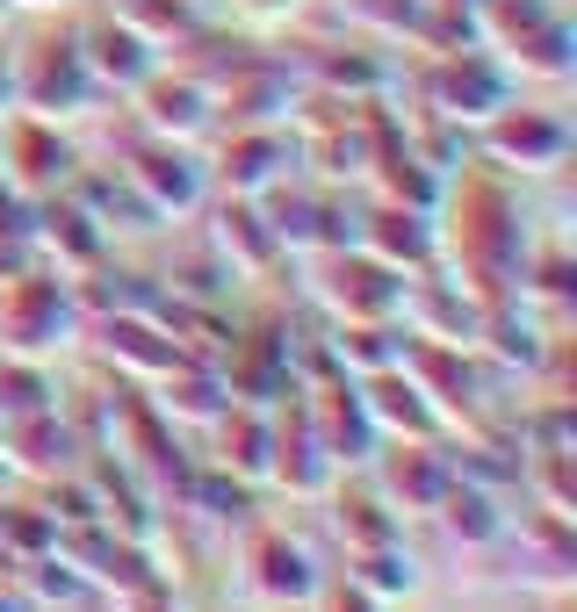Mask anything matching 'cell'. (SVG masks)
I'll use <instances>...</instances> for the list:
<instances>
[{
  "label": "cell",
  "mask_w": 577,
  "mask_h": 612,
  "mask_svg": "<svg viewBox=\"0 0 577 612\" xmlns=\"http://www.w3.org/2000/svg\"><path fill=\"white\" fill-rule=\"evenodd\" d=\"M80 58H87V72H95V87L101 95H138V87L159 72V51L138 37V29L124 22V14H95V22H80Z\"/></svg>",
  "instance_id": "cell-19"
},
{
  "label": "cell",
  "mask_w": 577,
  "mask_h": 612,
  "mask_svg": "<svg viewBox=\"0 0 577 612\" xmlns=\"http://www.w3.org/2000/svg\"><path fill=\"white\" fill-rule=\"evenodd\" d=\"M209 253L232 267V282H267L288 259L253 195H217V209H209Z\"/></svg>",
  "instance_id": "cell-13"
},
{
  "label": "cell",
  "mask_w": 577,
  "mask_h": 612,
  "mask_svg": "<svg viewBox=\"0 0 577 612\" xmlns=\"http://www.w3.org/2000/svg\"><path fill=\"white\" fill-rule=\"evenodd\" d=\"M58 547V519L43 512L37 497H14L0 504V562H37Z\"/></svg>",
  "instance_id": "cell-35"
},
{
  "label": "cell",
  "mask_w": 577,
  "mask_h": 612,
  "mask_svg": "<svg viewBox=\"0 0 577 612\" xmlns=\"http://www.w3.org/2000/svg\"><path fill=\"white\" fill-rule=\"evenodd\" d=\"M224 404H232V396H224V375H217V367L180 361V367H166V375H159V404H151V411H159L166 425H209Z\"/></svg>",
  "instance_id": "cell-30"
},
{
  "label": "cell",
  "mask_w": 577,
  "mask_h": 612,
  "mask_svg": "<svg viewBox=\"0 0 577 612\" xmlns=\"http://www.w3.org/2000/svg\"><path fill=\"white\" fill-rule=\"evenodd\" d=\"M116 14L138 29L151 51H174L180 37H195V0H124Z\"/></svg>",
  "instance_id": "cell-37"
},
{
  "label": "cell",
  "mask_w": 577,
  "mask_h": 612,
  "mask_svg": "<svg viewBox=\"0 0 577 612\" xmlns=\"http://www.w3.org/2000/svg\"><path fill=\"white\" fill-rule=\"evenodd\" d=\"M217 433V468L238 483H267V411L261 404H224L209 418Z\"/></svg>",
  "instance_id": "cell-29"
},
{
  "label": "cell",
  "mask_w": 577,
  "mask_h": 612,
  "mask_svg": "<svg viewBox=\"0 0 577 612\" xmlns=\"http://www.w3.org/2000/svg\"><path fill=\"white\" fill-rule=\"evenodd\" d=\"M570 22L564 14H549V22L541 29H527L520 43H506V51H498V66L506 72H527V80H570L577 72V51H570Z\"/></svg>",
  "instance_id": "cell-33"
},
{
  "label": "cell",
  "mask_w": 577,
  "mask_h": 612,
  "mask_svg": "<svg viewBox=\"0 0 577 612\" xmlns=\"http://www.w3.org/2000/svg\"><path fill=\"white\" fill-rule=\"evenodd\" d=\"M72 303H80V325H95V317H138L159 303V288L145 282V274H130V267H87L80 282H72Z\"/></svg>",
  "instance_id": "cell-31"
},
{
  "label": "cell",
  "mask_w": 577,
  "mask_h": 612,
  "mask_svg": "<svg viewBox=\"0 0 577 612\" xmlns=\"http://www.w3.org/2000/svg\"><path fill=\"white\" fill-rule=\"evenodd\" d=\"M296 396H303V418H311L325 462L332 468H369V454L383 447V433H375V418H369V404H361L354 375L311 382V389H296Z\"/></svg>",
  "instance_id": "cell-11"
},
{
  "label": "cell",
  "mask_w": 577,
  "mask_h": 612,
  "mask_svg": "<svg viewBox=\"0 0 577 612\" xmlns=\"http://www.w3.org/2000/svg\"><path fill=\"white\" fill-rule=\"evenodd\" d=\"M332 476H340V468L325 462L311 418H303V396L288 389L282 404H267V483L288 490V497H325Z\"/></svg>",
  "instance_id": "cell-12"
},
{
  "label": "cell",
  "mask_w": 577,
  "mask_h": 612,
  "mask_svg": "<svg viewBox=\"0 0 577 612\" xmlns=\"http://www.w3.org/2000/svg\"><path fill=\"white\" fill-rule=\"evenodd\" d=\"M80 339V303L72 282L51 267H29L14 282H0V361H51Z\"/></svg>",
  "instance_id": "cell-2"
},
{
  "label": "cell",
  "mask_w": 577,
  "mask_h": 612,
  "mask_svg": "<svg viewBox=\"0 0 577 612\" xmlns=\"http://www.w3.org/2000/svg\"><path fill=\"white\" fill-rule=\"evenodd\" d=\"M419 116L454 122V130H483L498 109L512 101V72L498 66L483 43H462V51H427V66L412 72Z\"/></svg>",
  "instance_id": "cell-3"
},
{
  "label": "cell",
  "mask_w": 577,
  "mask_h": 612,
  "mask_svg": "<svg viewBox=\"0 0 577 612\" xmlns=\"http://www.w3.org/2000/svg\"><path fill=\"white\" fill-rule=\"evenodd\" d=\"M433 519L448 526V541H462V547H498L512 533V519L498 512V490L477 483V476H454L448 490H440Z\"/></svg>",
  "instance_id": "cell-26"
},
{
  "label": "cell",
  "mask_w": 577,
  "mask_h": 612,
  "mask_svg": "<svg viewBox=\"0 0 577 612\" xmlns=\"http://www.w3.org/2000/svg\"><path fill=\"white\" fill-rule=\"evenodd\" d=\"M246 584H253V599H267V605H311L325 576L311 570V555H303L282 526H253L246 533Z\"/></svg>",
  "instance_id": "cell-20"
},
{
  "label": "cell",
  "mask_w": 577,
  "mask_h": 612,
  "mask_svg": "<svg viewBox=\"0 0 577 612\" xmlns=\"http://www.w3.org/2000/svg\"><path fill=\"white\" fill-rule=\"evenodd\" d=\"M354 245H361L369 259H383L390 274H427L433 259H440L433 217H419V209H398V203L354 209Z\"/></svg>",
  "instance_id": "cell-18"
},
{
  "label": "cell",
  "mask_w": 577,
  "mask_h": 612,
  "mask_svg": "<svg viewBox=\"0 0 577 612\" xmlns=\"http://www.w3.org/2000/svg\"><path fill=\"white\" fill-rule=\"evenodd\" d=\"M317 303L332 310V325H390L404 303V274H390L383 259H369L361 245H332L317 253Z\"/></svg>",
  "instance_id": "cell-5"
},
{
  "label": "cell",
  "mask_w": 577,
  "mask_h": 612,
  "mask_svg": "<svg viewBox=\"0 0 577 612\" xmlns=\"http://www.w3.org/2000/svg\"><path fill=\"white\" fill-rule=\"evenodd\" d=\"M0 612H37V605H29L22 591H0Z\"/></svg>",
  "instance_id": "cell-41"
},
{
  "label": "cell",
  "mask_w": 577,
  "mask_h": 612,
  "mask_svg": "<svg viewBox=\"0 0 577 612\" xmlns=\"http://www.w3.org/2000/svg\"><path fill=\"white\" fill-rule=\"evenodd\" d=\"M66 195H72V203H80L109 238H116V231H151V209L138 203V188H130L116 166H72Z\"/></svg>",
  "instance_id": "cell-27"
},
{
  "label": "cell",
  "mask_w": 577,
  "mask_h": 612,
  "mask_svg": "<svg viewBox=\"0 0 577 612\" xmlns=\"http://www.w3.org/2000/svg\"><path fill=\"white\" fill-rule=\"evenodd\" d=\"M95 339H101V354L124 367V375H138V382H159L166 367H180V346L151 325V310H138V317H95Z\"/></svg>",
  "instance_id": "cell-25"
},
{
  "label": "cell",
  "mask_w": 577,
  "mask_h": 612,
  "mask_svg": "<svg viewBox=\"0 0 577 612\" xmlns=\"http://www.w3.org/2000/svg\"><path fill=\"white\" fill-rule=\"evenodd\" d=\"M398 317H404V332L412 339H433V346H477V317H483V303L469 296L462 282H448V274H412L404 282V303H398Z\"/></svg>",
  "instance_id": "cell-15"
},
{
  "label": "cell",
  "mask_w": 577,
  "mask_h": 612,
  "mask_svg": "<svg viewBox=\"0 0 577 612\" xmlns=\"http://www.w3.org/2000/svg\"><path fill=\"white\" fill-rule=\"evenodd\" d=\"M209 101H217L224 122H288V109H296V80H288L282 58H246Z\"/></svg>",
  "instance_id": "cell-24"
},
{
  "label": "cell",
  "mask_w": 577,
  "mask_h": 612,
  "mask_svg": "<svg viewBox=\"0 0 577 612\" xmlns=\"http://www.w3.org/2000/svg\"><path fill=\"white\" fill-rule=\"evenodd\" d=\"M311 51V87L317 95H340V101H375L390 87V66L369 37H332V43H303Z\"/></svg>",
  "instance_id": "cell-22"
},
{
  "label": "cell",
  "mask_w": 577,
  "mask_h": 612,
  "mask_svg": "<svg viewBox=\"0 0 577 612\" xmlns=\"http://www.w3.org/2000/svg\"><path fill=\"white\" fill-rule=\"evenodd\" d=\"M346 584H361L369 599H412L419 591V555L404 541H383V547H354L346 555Z\"/></svg>",
  "instance_id": "cell-34"
},
{
  "label": "cell",
  "mask_w": 577,
  "mask_h": 612,
  "mask_svg": "<svg viewBox=\"0 0 577 612\" xmlns=\"http://www.w3.org/2000/svg\"><path fill=\"white\" fill-rule=\"evenodd\" d=\"M14 80V109L22 116H43V122H72L95 109V72L80 58V29H37L22 43V58L8 66Z\"/></svg>",
  "instance_id": "cell-4"
},
{
  "label": "cell",
  "mask_w": 577,
  "mask_h": 612,
  "mask_svg": "<svg viewBox=\"0 0 577 612\" xmlns=\"http://www.w3.org/2000/svg\"><path fill=\"white\" fill-rule=\"evenodd\" d=\"M296 174V145L282 122H232L217 145V180L224 195H267L275 180Z\"/></svg>",
  "instance_id": "cell-14"
},
{
  "label": "cell",
  "mask_w": 577,
  "mask_h": 612,
  "mask_svg": "<svg viewBox=\"0 0 577 612\" xmlns=\"http://www.w3.org/2000/svg\"><path fill=\"white\" fill-rule=\"evenodd\" d=\"M440 203H448V224H454V231L440 238L454 253V282L477 303L512 296L520 259H527V224H520V203L506 195V180H498L491 166L462 159V180H454V195H440Z\"/></svg>",
  "instance_id": "cell-1"
},
{
  "label": "cell",
  "mask_w": 577,
  "mask_h": 612,
  "mask_svg": "<svg viewBox=\"0 0 577 612\" xmlns=\"http://www.w3.org/2000/svg\"><path fill=\"white\" fill-rule=\"evenodd\" d=\"M130 101H138L145 137H166V145H195L203 130H217V101H209V87L188 80L180 66H159Z\"/></svg>",
  "instance_id": "cell-16"
},
{
  "label": "cell",
  "mask_w": 577,
  "mask_h": 612,
  "mask_svg": "<svg viewBox=\"0 0 577 612\" xmlns=\"http://www.w3.org/2000/svg\"><path fill=\"white\" fill-rule=\"evenodd\" d=\"M354 389H361V404H369V418H375V433H383V440H440V425H448L427 396H419V382L404 375V367L361 375Z\"/></svg>",
  "instance_id": "cell-23"
},
{
  "label": "cell",
  "mask_w": 577,
  "mask_h": 612,
  "mask_svg": "<svg viewBox=\"0 0 577 612\" xmlns=\"http://www.w3.org/2000/svg\"><path fill=\"white\" fill-rule=\"evenodd\" d=\"M238 8H288V0H238Z\"/></svg>",
  "instance_id": "cell-43"
},
{
  "label": "cell",
  "mask_w": 577,
  "mask_h": 612,
  "mask_svg": "<svg viewBox=\"0 0 577 612\" xmlns=\"http://www.w3.org/2000/svg\"><path fill=\"white\" fill-rule=\"evenodd\" d=\"M369 468H375V497L398 519H433L440 490L454 483V454L440 440H383L369 454Z\"/></svg>",
  "instance_id": "cell-9"
},
{
  "label": "cell",
  "mask_w": 577,
  "mask_h": 612,
  "mask_svg": "<svg viewBox=\"0 0 577 612\" xmlns=\"http://www.w3.org/2000/svg\"><path fill=\"white\" fill-rule=\"evenodd\" d=\"M72 454H87V440H80V425H72V418H58V404L51 411H29V418H14L8 433H0V462L22 468V476H37V483L66 476Z\"/></svg>",
  "instance_id": "cell-21"
},
{
  "label": "cell",
  "mask_w": 577,
  "mask_h": 612,
  "mask_svg": "<svg viewBox=\"0 0 577 612\" xmlns=\"http://www.w3.org/2000/svg\"><path fill=\"white\" fill-rule=\"evenodd\" d=\"M477 151H483L491 174H556L570 159V122L556 109H512L506 101V109L483 122Z\"/></svg>",
  "instance_id": "cell-10"
},
{
  "label": "cell",
  "mask_w": 577,
  "mask_h": 612,
  "mask_svg": "<svg viewBox=\"0 0 577 612\" xmlns=\"http://www.w3.org/2000/svg\"><path fill=\"white\" fill-rule=\"evenodd\" d=\"M332 533H340V547L354 555V547H383V541H404V519L390 512L383 497H375V483H340L332 476Z\"/></svg>",
  "instance_id": "cell-28"
},
{
  "label": "cell",
  "mask_w": 577,
  "mask_h": 612,
  "mask_svg": "<svg viewBox=\"0 0 577 612\" xmlns=\"http://www.w3.org/2000/svg\"><path fill=\"white\" fill-rule=\"evenodd\" d=\"M427 8H448V14H477V0H427Z\"/></svg>",
  "instance_id": "cell-42"
},
{
  "label": "cell",
  "mask_w": 577,
  "mask_h": 612,
  "mask_svg": "<svg viewBox=\"0 0 577 612\" xmlns=\"http://www.w3.org/2000/svg\"><path fill=\"white\" fill-rule=\"evenodd\" d=\"M325 346H332V367L361 382V375H383V367H398V354H404V325H398V317H390V325H332Z\"/></svg>",
  "instance_id": "cell-32"
},
{
  "label": "cell",
  "mask_w": 577,
  "mask_h": 612,
  "mask_svg": "<svg viewBox=\"0 0 577 612\" xmlns=\"http://www.w3.org/2000/svg\"><path fill=\"white\" fill-rule=\"evenodd\" d=\"M311 605H317V612H383V599H369V591L346 584V576H340V584H317Z\"/></svg>",
  "instance_id": "cell-39"
},
{
  "label": "cell",
  "mask_w": 577,
  "mask_h": 612,
  "mask_svg": "<svg viewBox=\"0 0 577 612\" xmlns=\"http://www.w3.org/2000/svg\"><path fill=\"white\" fill-rule=\"evenodd\" d=\"M72 166H80V151L66 145V130L43 116H0V188H14L22 203H43V195H58L72 180Z\"/></svg>",
  "instance_id": "cell-6"
},
{
  "label": "cell",
  "mask_w": 577,
  "mask_h": 612,
  "mask_svg": "<svg viewBox=\"0 0 577 612\" xmlns=\"http://www.w3.org/2000/svg\"><path fill=\"white\" fill-rule=\"evenodd\" d=\"M43 267L37 259V231H29V203L0 209V282H14V274Z\"/></svg>",
  "instance_id": "cell-38"
},
{
  "label": "cell",
  "mask_w": 577,
  "mask_h": 612,
  "mask_svg": "<svg viewBox=\"0 0 577 612\" xmlns=\"http://www.w3.org/2000/svg\"><path fill=\"white\" fill-rule=\"evenodd\" d=\"M0 116H14V80H8V66H0Z\"/></svg>",
  "instance_id": "cell-40"
},
{
  "label": "cell",
  "mask_w": 577,
  "mask_h": 612,
  "mask_svg": "<svg viewBox=\"0 0 577 612\" xmlns=\"http://www.w3.org/2000/svg\"><path fill=\"white\" fill-rule=\"evenodd\" d=\"M29 231H37V259L58 267V274H87V267L109 259V231H101L66 188L43 195V203H29Z\"/></svg>",
  "instance_id": "cell-17"
},
{
  "label": "cell",
  "mask_w": 577,
  "mask_h": 612,
  "mask_svg": "<svg viewBox=\"0 0 577 612\" xmlns=\"http://www.w3.org/2000/svg\"><path fill=\"white\" fill-rule=\"evenodd\" d=\"M346 14L361 22L369 43H412L427 37V0H346Z\"/></svg>",
  "instance_id": "cell-36"
},
{
  "label": "cell",
  "mask_w": 577,
  "mask_h": 612,
  "mask_svg": "<svg viewBox=\"0 0 577 612\" xmlns=\"http://www.w3.org/2000/svg\"><path fill=\"white\" fill-rule=\"evenodd\" d=\"M124 180L138 188V203L151 209V224L166 217H195V209H209V174L203 159H195L188 145H166V137H145L138 151L124 159Z\"/></svg>",
  "instance_id": "cell-8"
},
{
  "label": "cell",
  "mask_w": 577,
  "mask_h": 612,
  "mask_svg": "<svg viewBox=\"0 0 577 612\" xmlns=\"http://www.w3.org/2000/svg\"><path fill=\"white\" fill-rule=\"evenodd\" d=\"M267 217V231L282 238V253H332V245H354V217L332 188H311V180H275L267 195H253Z\"/></svg>",
  "instance_id": "cell-7"
}]
</instances>
